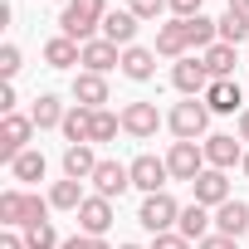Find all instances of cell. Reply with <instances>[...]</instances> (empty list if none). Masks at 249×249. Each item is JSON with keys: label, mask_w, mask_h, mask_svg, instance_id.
<instances>
[{"label": "cell", "mask_w": 249, "mask_h": 249, "mask_svg": "<svg viewBox=\"0 0 249 249\" xmlns=\"http://www.w3.org/2000/svg\"><path fill=\"white\" fill-rule=\"evenodd\" d=\"M103 15H107V0H69L64 15H59V30L78 44L93 39V30H103Z\"/></svg>", "instance_id": "6da1fadb"}, {"label": "cell", "mask_w": 249, "mask_h": 249, "mask_svg": "<svg viewBox=\"0 0 249 249\" xmlns=\"http://www.w3.org/2000/svg\"><path fill=\"white\" fill-rule=\"evenodd\" d=\"M166 127L176 132V142H196V137H205V127H210V107H205V98H186V103H176L171 117H166Z\"/></svg>", "instance_id": "7a4b0ae2"}, {"label": "cell", "mask_w": 249, "mask_h": 249, "mask_svg": "<svg viewBox=\"0 0 249 249\" xmlns=\"http://www.w3.org/2000/svg\"><path fill=\"white\" fill-rule=\"evenodd\" d=\"M176 220H181V205H176L166 191H157V196H142L137 225H142L147 234H166V230H176Z\"/></svg>", "instance_id": "3957f363"}, {"label": "cell", "mask_w": 249, "mask_h": 249, "mask_svg": "<svg viewBox=\"0 0 249 249\" xmlns=\"http://www.w3.org/2000/svg\"><path fill=\"white\" fill-rule=\"evenodd\" d=\"M171 83H176V93H186V98H205V88H210L215 78H210V69H205L200 54H186V59H176Z\"/></svg>", "instance_id": "277c9868"}, {"label": "cell", "mask_w": 249, "mask_h": 249, "mask_svg": "<svg viewBox=\"0 0 249 249\" xmlns=\"http://www.w3.org/2000/svg\"><path fill=\"white\" fill-rule=\"evenodd\" d=\"M30 137H35V117L10 112L0 122V161H15L20 152H30Z\"/></svg>", "instance_id": "5b68a950"}, {"label": "cell", "mask_w": 249, "mask_h": 249, "mask_svg": "<svg viewBox=\"0 0 249 249\" xmlns=\"http://www.w3.org/2000/svg\"><path fill=\"white\" fill-rule=\"evenodd\" d=\"M166 166H171V181H196L210 161H205V147H200V142H171Z\"/></svg>", "instance_id": "8992f818"}, {"label": "cell", "mask_w": 249, "mask_h": 249, "mask_svg": "<svg viewBox=\"0 0 249 249\" xmlns=\"http://www.w3.org/2000/svg\"><path fill=\"white\" fill-rule=\"evenodd\" d=\"M132 166V186L142 191V196H157V191H166V181H171V166H166V157H152V152H142L137 161H127Z\"/></svg>", "instance_id": "52a82bcc"}, {"label": "cell", "mask_w": 249, "mask_h": 249, "mask_svg": "<svg viewBox=\"0 0 249 249\" xmlns=\"http://www.w3.org/2000/svg\"><path fill=\"white\" fill-rule=\"evenodd\" d=\"M157 127H161L157 103H127V107H122V132H127V137L147 142V137H157Z\"/></svg>", "instance_id": "ba28073f"}, {"label": "cell", "mask_w": 249, "mask_h": 249, "mask_svg": "<svg viewBox=\"0 0 249 249\" xmlns=\"http://www.w3.org/2000/svg\"><path fill=\"white\" fill-rule=\"evenodd\" d=\"M191 191H196V205H205V210H220L225 200H234V196H230L225 171H215V166H205V171L191 181Z\"/></svg>", "instance_id": "9c48e42d"}, {"label": "cell", "mask_w": 249, "mask_h": 249, "mask_svg": "<svg viewBox=\"0 0 249 249\" xmlns=\"http://www.w3.org/2000/svg\"><path fill=\"white\" fill-rule=\"evenodd\" d=\"M78 230L93 234V239H103V234L112 230V200H107V196H88V200L78 205Z\"/></svg>", "instance_id": "30bf717a"}, {"label": "cell", "mask_w": 249, "mask_h": 249, "mask_svg": "<svg viewBox=\"0 0 249 249\" xmlns=\"http://www.w3.org/2000/svg\"><path fill=\"white\" fill-rule=\"evenodd\" d=\"M200 147H205V161H210L215 171H230L234 161H244V147H239V142H234L230 132H210V137H205Z\"/></svg>", "instance_id": "8fae6325"}, {"label": "cell", "mask_w": 249, "mask_h": 249, "mask_svg": "<svg viewBox=\"0 0 249 249\" xmlns=\"http://www.w3.org/2000/svg\"><path fill=\"white\" fill-rule=\"evenodd\" d=\"M132 186V166H122V161H98V171H93V191L98 196H122Z\"/></svg>", "instance_id": "7c38bea8"}, {"label": "cell", "mask_w": 249, "mask_h": 249, "mask_svg": "<svg viewBox=\"0 0 249 249\" xmlns=\"http://www.w3.org/2000/svg\"><path fill=\"white\" fill-rule=\"evenodd\" d=\"M107 69H122V49L112 39H88L83 44V73H107Z\"/></svg>", "instance_id": "4fadbf2b"}, {"label": "cell", "mask_w": 249, "mask_h": 249, "mask_svg": "<svg viewBox=\"0 0 249 249\" xmlns=\"http://www.w3.org/2000/svg\"><path fill=\"white\" fill-rule=\"evenodd\" d=\"M205 107H210V112H244L239 83H234V78H215V83L205 88Z\"/></svg>", "instance_id": "5bb4252c"}, {"label": "cell", "mask_w": 249, "mask_h": 249, "mask_svg": "<svg viewBox=\"0 0 249 249\" xmlns=\"http://www.w3.org/2000/svg\"><path fill=\"white\" fill-rule=\"evenodd\" d=\"M103 39H112L117 49H132V39H137V15H132V10H107V15H103Z\"/></svg>", "instance_id": "9a60e30c"}, {"label": "cell", "mask_w": 249, "mask_h": 249, "mask_svg": "<svg viewBox=\"0 0 249 249\" xmlns=\"http://www.w3.org/2000/svg\"><path fill=\"white\" fill-rule=\"evenodd\" d=\"M73 103L88 107V112H98V107L107 103V78H103V73H78V78H73Z\"/></svg>", "instance_id": "2e32d148"}, {"label": "cell", "mask_w": 249, "mask_h": 249, "mask_svg": "<svg viewBox=\"0 0 249 249\" xmlns=\"http://www.w3.org/2000/svg\"><path fill=\"white\" fill-rule=\"evenodd\" d=\"M215 234H230V239L249 234V205H244V200H225V205L215 210Z\"/></svg>", "instance_id": "e0dca14e"}, {"label": "cell", "mask_w": 249, "mask_h": 249, "mask_svg": "<svg viewBox=\"0 0 249 249\" xmlns=\"http://www.w3.org/2000/svg\"><path fill=\"white\" fill-rule=\"evenodd\" d=\"M44 64H49V69H73V64H83V44L69 39V35H54V39L44 44Z\"/></svg>", "instance_id": "ac0fdd59"}, {"label": "cell", "mask_w": 249, "mask_h": 249, "mask_svg": "<svg viewBox=\"0 0 249 249\" xmlns=\"http://www.w3.org/2000/svg\"><path fill=\"white\" fill-rule=\"evenodd\" d=\"M210 225H215V215H210L205 205H196V200H191V205H181V220H176V230H181L191 244H200V239L210 234Z\"/></svg>", "instance_id": "d6986e66"}, {"label": "cell", "mask_w": 249, "mask_h": 249, "mask_svg": "<svg viewBox=\"0 0 249 249\" xmlns=\"http://www.w3.org/2000/svg\"><path fill=\"white\" fill-rule=\"evenodd\" d=\"M122 73H127L132 83H147V78L157 73V49H142V44L122 49Z\"/></svg>", "instance_id": "ffe728a7"}, {"label": "cell", "mask_w": 249, "mask_h": 249, "mask_svg": "<svg viewBox=\"0 0 249 249\" xmlns=\"http://www.w3.org/2000/svg\"><path fill=\"white\" fill-rule=\"evenodd\" d=\"M186 49H191V39H186V20H171V25L157 30V54H161V59H186Z\"/></svg>", "instance_id": "44dd1931"}, {"label": "cell", "mask_w": 249, "mask_h": 249, "mask_svg": "<svg viewBox=\"0 0 249 249\" xmlns=\"http://www.w3.org/2000/svg\"><path fill=\"white\" fill-rule=\"evenodd\" d=\"M93 171H98V157H93L88 142L83 147H64V176L69 181H93Z\"/></svg>", "instance_id": "7402d4cb"}, {"label": "cell", "mask_w": 249, "mask_h": 249, "mask_svg": "<svg viewBox=\"0 0 249 249\" xmlns=\"http://www.w3.org/2000/svg\"><path fill=\"white\" fill-rule=\"evenodd\" d=\"M30 117H35V127H39V132H49V127H64L69 107H64L54 93H39V98H35V107H30Z\"/></svg>", "instance_id": "603a6c76"}, {"label": "cell", "mask_w": 249, "mask_h": 249, "mask_svg": "<svg viewBox=\"0 0 249 249\" xmlns=\"http://www.w3.org/2000/svg\"><path fill=\"white\" fill-rule=\"evenodd\" d=\"M64 137H69V147H83V142H93V112L88 107H69V117H64V127H59Z\"/></svg>", "instance_id": "cb8c5ba5"}, {"label": "cell", "mask_w": 249, "mask_h": 249, "mask_svg": "<svg viewBox=\"0 0 249 249\" xmlns=\"http://www.w3.org/2000/svg\"><path fill=\"white\" fill-rule=\"evenodd\" d=\"M25 220H30V196L25 191H5L0 196V225L5 230H25Z\"/></svg>", "instance_id": "d4e9b609"}, {"label": "cell", "mask_w": 249, "mask_h": 249, "mask_svg": "<svg viewBox=\"0 0 249 249\" xmlns=\"http://www.w3.org/2000/svg\"><path fill=\"white\" fill-rule=\"evenodd\" d=\"M186 39H191V49H210V44H220V20H210V15H196V20H186Z\"/></svg>", "instance_id": "484cf974"}, {"label": "cell", "mask_w": 249, "mask_h": 249, "mask_svg": "<svg viewBox=\"0 0 249 249\" xmlns=\"http://www.w3.org/2000/svg\"><path fill=\"white\" fill-rule=\"evenodd\" d=\"M205 69H210V78H234V64H239V54H234V44H210L205 54Z\"/></svg>", "instance_id": "4316f807"}, {"label": "cell", "mask_w": 249, "mask_h": 249, "mask_svg": "<svg viewBox=\"0 0 249 249\" xmlns=\"http://www.w3.org/2000/svg\"><path fill=\"white\" fill-rule=\"evenodd\" d=\"M83 200H88V196H83V181H69V176L54 181V191H49V205H54V210H73V215H78Z\"/></svg>", "instance_id": "83f0119b"}, {"label": "cell", "mask_w": 249, "mask_h": 249, "mask_svg": "<svg viewBox=\"0 0 249 249\" xmlns=\"http://www.w3.org/2000/svg\"><path fill=\"white\" fill-rule=\"evenodd\" d=\"M10 171H15V181H44V171H49V161H44V152H20L15 161H10Z\"/></svg>", "instance_id": "f1b7e54d"}, {"label": "cell", "mask_w": 249, "mask_h": 249, "mask_svg": "<svg viewBox=\"0 0 249 249\" xmlns=\"http://www.w3.org/2000/svg\"><path fill=\"white\" fill-rule=\"evenodd\" d=\"M239 39H249V15L244 10H225L220 15V44H234L239 49Z\"/></svg>", "instance_id": "f546056e"}, {"label": "cell", "mask_w": 249, "mask_h": 249, "mask_svg": "<svg viewBox=\"0 0 249 249\" xmlns=\"http://www.w3.org/2000/svg\"><path fill=\"white\" fill-rule=\"evenodd\" d=\"M117 127H122V112H107V107L93 112V142H112Z\"/></svg>", "instance_id": "4dcf8cb0"}, {"label": "cell", "mask_w": 249, "mask_h": 249, "mask_svg": "<svg viewBox=\"0 0 249 249\" xmlns=\"http://www.w3.org/2000/svg\"><path fill=\"white\" fill-rule=\"evenodd\" d=\"M25 244H30V249H59L64 239H59V230L44 220V225H30V230H25Z\"/></svg>", "instance_id": "1f68e13d"}, {"label": "cell", "mask_w": 249, "mask_h": 249, "mask_svg": "<svg viewBox=\"0 0 249 249\" xmlns=\"http://www.w3.org/2000/svg\"><path fill=\"white\" fill-rule=\"evenodd\" d=\"M137 20H157L161 10H171V0H132V5H127Z\"/></svg>", "instance_id": "d6a6232c"}, {"label": "cell", "mask_w": 249, "mask_h": 249, "mask_svg": "<svg viewBox=\"0 0 249 249\" xmlns=\"http://www.w3.org/2000/svg\"><path fill=\"white\" fill-rule=\"evenodd\" d=\"M15 73H20V49H15V44H5V49H0V78L10 83Z\"/></svg>", "instance_id": "836d02e7"}, {"label": "cell", "mask_w": 249, "mask_h": 249, "mask_svg": "<svg viewBox=\"0 0 249 249\" xmlns=\"http://www.w3.org/2000/svg\"><path fill=\"white\" fill-rule=\"evenodd\" d=\"M152 249H191V239L181 230H166V234H152Z\"/></svg>", "instance_id": "e575fe53"}, {"label": "cell", "mask_w": 249, "mask_h": 249, "mask_svg": "<svg viewBox=\"0 0 249 249\" xmlns=\"http://www.w3.org/2000/svg\"><path fill=\"white\" fill-rule=\"evenodd\" d=\"M59 249H107V239H93V234H73V239H64Z\"/></svg>", "instance_id": "d590c367"}, {"label": "cell", "mask_w": 249, "mask_h": 249, "mask_svg": "<svg viewBox=\"0 0 249 249\" xmlns=\"http://www.w3.org/2000/svg\"><path fill=\"white\" fill-rule=\"evenodd\" d=\"M200 5H205V0H171L176 20H196V15H200Z\"/></svg>", "instance_id": "8d00e7d4"}, {"label": "cell", "mask_w": 249, "mask_h": 249, "mask_svg": "<svg viewBox=\"0 0 249 249\" xmlns=\"http://www.w3.org/2000/svg\"><path fill=\"white\" fill-rule=\"evenodd\" d=\"M196 249H239V239H230V234H205Z\"/></svg>", "instance_id": "74e56055"}, {"label": "cell", "mask_w": 249, "mask_h": 249, "mask_svg": "<svg viewBox=\"0 0 249 249\" xmlns=\"http://www.w3.org/2000/svg\"><path fill=\"white\" fill-rule=\"evenodd\" d=\"M15 103H20V98H15V88L5 83V88H0V112H5V117H10V112H15Z\"/></svg>", "instance_id": "f35d334b"}, {"label": "cell", "mask_w": 249, "mask_h": 249, "mask_svg": "<svg viewBox=\"0 0 249 249\" xmlns=\"http://www.w3.org/2000/svg\"><path fill=\"white\" fill-rule=\"evenodd\" d=\"M0 249H30V244H25V234H15V230H5V234H0Z\"/></svg>", "instance_id": "ab89813d"}, {"label": "cell", "mask_w": 249, "mask_h": 249, "mask_svg": "<svg viewBox=\"0 0 249 249\" xmlns=\"http://www.w3.org/2000/svg\"><path fill=\"white\" fill-rule=\"evenodd\" d=\"M234 127H239V142H249V107H244V112L234 117Z\"/></svg>", "instance_id": "60d3db41"}, {"label": "cell", "mask_w": 249, "mask_h": 249, "mask_svg": "<svg viewBox=\"0 0 249 249\" xmlns=\"http://www.w3.org/2000/svg\"><path fill=\"white\" fill-rule=\"evenodd\" d=\"M230 10H244L249 15V0H230Z\"/></svg>", "instance_id": "b9f144b4"}, {"label": "cell", "mask_w": 249, "mask_h": 249, "mask_svg": "<svg viewBox=\"0 0 249 249\" xmlns=\"http://www.w3.org/2000/svg\"><path fill=\"white\" fill-rule=\"evenodd\" d=\"M239 171H244V176H249V152H244V161H239Z\"/></svg>", "instance_id": "7bdbcfd3"}, {"label": "cell", "mask_w": 249, "mask_h": 249, "mask_svg": "<svg viewBox=\"0 0 249 249\" xmlns=\"http://www.w3.org/2000/svg\"><path fill=\"white\" fill-rule=\"evenodd\" d=\"M117 249H142V244H117Z\"/></svg>", "instance_id": "ee69618b"}]
</instances>
